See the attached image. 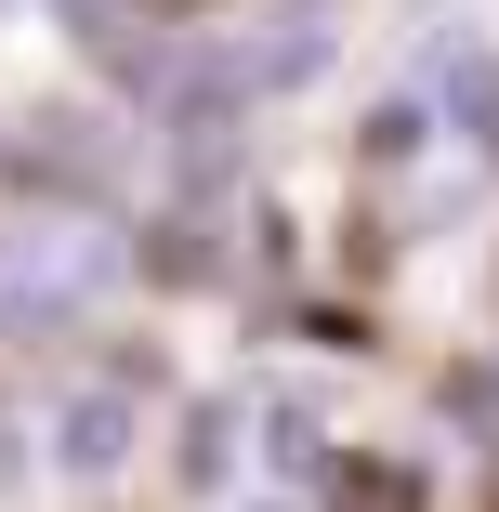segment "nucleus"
I'll return each mask as SVG.
<instances>
[{
    "mask_svg": "<svg viewBox=\"0 0 499 512\" xmlns=\"http://www.w3.org/2000/svg\"><path fill=\"white\" fill-rule=\"evenodd\" d=\"M66 460H79V473L119 460V407H79V421H66Z\"/></svg>",
    "mask_w": 499,
    "mask_h": 512,
    "instance_id": "nucleus-1",
    "label": "nucleus"
}]
</instances>
